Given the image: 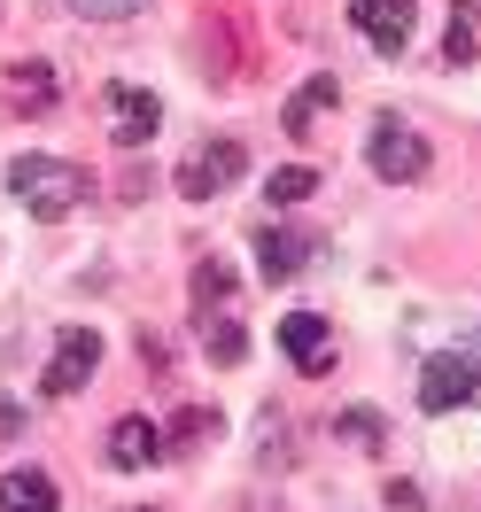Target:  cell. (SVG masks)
<instances>
[{"mask_svg": "<svg viewBox=\"0 0 481 512\" xmlns=\"http://www.w3.org/2000/svg\"><path fill=\"white\" fill-rule=\"evenodd\" d=\"M311 194H319V171H303V163H288V171L264 179V202H272V210H295V202H311Z\"/></svg>", "mask_w": 481, "mask_h": 512, "instance_id": "obj_13", "label": "cell"}, {"mask_svg": "<svg viewBox=\"0 0 481 512\" xmlns=\"http://www.w3.org/2000/svg\"><path fill=\"white\" fill-rule=\"evenodd\" d=\"M443 55H450V63H466V55H474V0H458V8H450V39H443Z\"/></svg>", "mask_w": 481, "mask_h": 512, "instance_id": "obj_16", "label": "cell"}, {"mask_svg": "<svg viewBox=\"0 0 481 512\" xmlns=\"http://www.w3.org/2000/svg\"><path fill=\"white\" fill-rule=\"evenodd\" d=\"M16 427H24V412H16V404H0V435H16Z\"/></svg>", "mask_w": 481, "mask_h": 512, "instance_id": "obj_20", "label": "cell"}, {"mask_svg": "<svg viewBox=\"0 0 481 512\" xmlns=\"http://www.w3.org/2000/svg\"><path fill=\"white\" fill-rule=\"evenodd\" d=\"M412 16H419V0H350V24L365 32V47H373V55H404Z\"/></svg>", "mask_w": 481, "mask_h": 512, "instance_id": "obj_7", "label": "cell"}, {"mask_svg": "<svg viewBox=\"0 0 481 512\" xmlns=\"http://www.w3.org/2000/svg\"><path fill=\"white\" fill-rule=\"evenodd\" d=\"M373 171H381L388 187H412V179H427V140H419L404 117H373Z\"/></svg>", "mask_w": 481, "mask_h": 512, "instance_id": "obj_4", "label": "cell"}, {"mask_svg": "<svg viewBox=\"0 0 481 512\" xmlns=\"http://www.w3.org/2000/svg\"><path fill=\"white\" fill-rule=\"evenodd\" d=\"M0 512H63V489L39 466H8L0 474Z\"/></svg>", "mask_w": 481, "mask_h": 512, "instance_id": "obj_11", "label": "cell"}, {"mask_svg": "<svg viewBox=\"0 0 481 512\" xmlns=\"http://www.w3.org/2000/svg\"><path fill=\"white\" fill-rule=\"evenodd\" d=\"M194 303H202V311H210V303H233V264H218V256L194 264Z\"/></svg>", "mask_w": 481, "mask_h": 512, "instance_id": "obj_15", "label": "cell"}, {"mask_svg": "<svg viewBox=\"0 0 481 512\" xmlns=\"http://www.w3.org/2000/svg\"><path fill=\"white\" fill-rule=\"evenodd\" d=\"M78 16H94V24H125V16H140L148 0H70Z\"/></svg>", "mask_w": 481, "mask_h": 512, "instance_id": "obj_18", "label": "cell"}, {"mask_svg": "<svg viewBox=\"0 0 481 512\" xmlns=\"http://www.w3.org/2000/svg\"><path fill=\"white\" fill-rule=\"evenodd\" d=\"M109 117H117V148H148L156 140V125H163V101L148 94V86H109Z\"/></svg>", "mask_w": 481, "mask_h": 512, "instance_id": "obj_8", "label": "cell"}, {"mask_svg": "<svg viewBox=\"0 0 481 512\" xmlns=\"http://www.w3.org/2000/svg\"><path fill=\"white\" fill-rule=\"evenodd\" d=\"M311 256H319V241H311V233H288V225H257V264H264V280H295Z\"/></svg>", "mask_w": 481, "mask_h": 512, "instance_id": "obj_10", "label": "cell"}, {"mask_svg": "<svg viewBox=\"0 0 481 512\" xmlns=\"http://www.w3.org/2000/svg\"><path fill=\"white\" fill-rule=\"evenodd\" d=\"M241 357H249V334H241L233 319L210 326V365H241Z\"/></svg>", "mask_w": 481, "mask_h": 512, "instance_id": "obj_17", "label": "cell"}, {"mask_svg": "<svg viewBox=\"0 0 481 512\" xmlns=\"http://www.w3.org/2000/svg\"><path fill=\"white\" fill-rule=\"evenodd\" d=\"M8 86H16L24 109H55V70H47V63H16V70H8Z\"/></svg>", "mask_w": 481, "mask_h": 512, "instance_id": "obj_14", "label": "cell"}, {"mask_svg": "<svg viewBox=\"0 0 481 512\" xmlns=\"http://www.w3.org/2000/svg\"><path fill=\"white\" fill-rule=\"evenodd\" d=\"M280 350H288V365L303 381H326V373H334V326H326L319 311H288V319H280Z\"/></svg>", "mask_w": 481, "mask_h": 512, "instance_id": "obj_6", "label": "cell"}, {"mask_svg": "<svg viewBox=\"0 0 481 512\" xmlns=\"http://www.w3.org/2000/svg\"><path fill=\"white\" fill-rule=\"evenodd\" d=\"M8 194L32 210V218H70L86 194H94V171L63 156H16L8 163Z\"/></svg>", "mask_w": 481, "mask_h": 512, "instance_id": "obj_1", "label": "cell"}, {"mask_svg": "<svg viewBox=\"0 0 481 512\" xmlns=\"http://www.w3.org/2000/svg\"><path fill=\"white\" fill-rule=\"evenodd\" d=\"M241 171H249V163H241V140H202V148L179 163V194H187V202H210V194H225Z\"/></svg>", "mask_w": 481, "mask_h": 512, "instance_id": "obj_5", "label": "cell"}, {"mask_svg": "<svg viewBox=\"0 0 481 512\" xmlns=\"http://www.w3.org/2000/svg\"><path fill=\"white\" fill-rule=\"evenodd\" d=\"M334 101H342V86H334V78H311V86L288 101V117H280V125H288V140H311L319 109H334Z\"/></svg>", "mask_w": 481, "mask_h": 512, "instance_id": "obj_12", "label": "cell"}, {"mask_svg": "<svg viewBox=\"0 0 481 512\" xmlns=\"http://www.w3.org/2000/svg\"><path fill=\"white\" fill-rule=\"evenodd\" d=\"M94 365H101V334H94V326H63V334H55V357H47V373H39V396H47V404L78 396V388L94 381Z\"/></svg>", "mask_w": 481, "mask_h": 512, "instance_id": "obj_3", "label": "cell"}, {"mask_svg": "<svg viewBox=\"0 0 481 512\" xmlns=\"http://www.w3.org/2000/svg\"><path fill=\"white\" fill-rule=\"evenodd\" d=\"M156 458H163V435H156V419H148V412H132V419L109 427V466H117V474H148Z\"/></svg>", "mask_w": 481, "mask_h": 512, "instance_id": "obj_9", "label": "cell"}, {"mask_svg": "<svg viewBox=\"0 0 481 512\" xmlns=\"http://www.w3.org/2000/svg\"><path fill=\"white\" fill-rule=\"evenodd\" d=\"M342 435H350V443H365V450H373V443H381V419H373V412H350V419H342Z\"/></svg>", "mask_w": 481, "mask_h": 512, "instance_id": "obj_19", "label": "cell"}, {"mask_svg": "<svg viewBox=\"0 0 481 512\" xmlns=\"http://www.w3.org/2000/svg\"><path fill=\"white\" fill-rule=\"evenodd\" d=\"M419 412H481V350H435L419 365Z\"/></svg>", "mask_w": 481, "mask_h": 512, "instance_id": "obj_2", "label": "cell"}]
</instances>
